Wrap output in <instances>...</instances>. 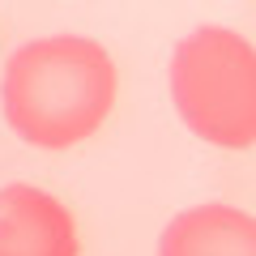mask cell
Masks as SVG:
<instances>
[{
    "label": "cell",
    "instance_id": "1",
    "mask_svg": "<svg viewBox=\"0 0 256 256\" xmlns=\"http://www.w3.org/2000/svg\"><path fill=\"white\" fill-rule=\"evenodd\" d=\"M116 60L82 34L34 38L4 68V120L38 150H68L94 137L116 107Z\"/></svg>",
    "mask_w": 256,
    "mask_h": 256
},
{
    "label": "cell",
    "instance_id": "3",
    "mask_svg": "<svg viewBox=\"0 0 256 256\" xmlns=\"http://www.w3.org/2000/svg\"><path fill=\"white\" fill-rule=\"evenodd\" d=\"M77 218L52 192L9 184L0 188V256H77Z\"/></svg>",
    "mask_w": 256,
    "mask_h": 256
},
{
    "label": "cell",
    "instance_id": "4",
    "mask_svg": "<svg viewBox=\"0 0 256 256\" xmlns=\"http://www.w3.org/2000/svg\"><path fill=\"white\" fill-rule=\"evenodd\" d=\"M158 256H256V222L235 205H196L171 218Z\"/></svg>",
    "mask_w": 256,
    "mask_h": 256
},
{
    "label": "cell",
    "instance_id": "2",
    "mask_svg": "<svg viewBox=\"0 0 256 256\" xmlns=\"http://www.w3.org/2000/svg\"><path fill=\"white\" fill-rule=\"evenodd\" d=\"M171 98L184 124L222 150L256 141V52L244 34L201 26L171 56Z\"/></svg>",
    "mask_w": 256,
    "mask_h": 256
}]
</instances>
